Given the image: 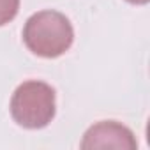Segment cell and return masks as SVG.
<instances>
[{
  "instance_id": "6da1fadb",
  "label": "cell",
  "mask_w": 150,
  "mask_h": 150,
  "mask_svg": "<svg viewBox=\"0 0 150 150\" xmlns=\"http://www.w3.org/2000/svg\"><path fill=\"white\" fill-rule=\"evenodd\" d=\"M23 42L30 53L41 58H58L67 53L74 42L71 20L55 9H44L32 14L21 32Z\"/></svg>"
},
{
  "instance_id": "7a4b0ae2",
  "label": "cell",
  "mask_w": 150,
  "mask_h": 150,
  "mask_svg": "<svg viewBox=\"0 0 150 150\" xmlns=\"http://www.w3.org/2000/svg\"><path fill=\"white\" fill-rule=\"evenodd\" d=\"M9 111L20 127L30 131L44 129L57 115L55 88L41 80L23 81L11 97Z\"/></svg>"
},
{
  "instance_id": "3957f363",
  "label": "cell",
  "mask_w": 150,
  "mask_h": 150,
  "mask_svg": "<svg viewBox=\"0 0 150 150\" xmlns=\"http://www.w3.org/2000/svg\"><path fill=\"white\" fill-rule=\"evenodd\" d=\"M80 146L83 150H96V148L136 150L138 139L127 125L117 120H101L85 131Z\"/></svg>"
},
{
  "instance_id": "277c9868",
  "label": "cell",
  "mask_w": 150,
  "mask_h": 150,
  "mask_svg": "<svg viewBox=\"0 0 150 150\" xmlns=\"http://www.w3.org/2000/svg\"><path fill=\"white\" fill-rule=\"evenodd\" d=\"M20 11V0H0V27L11 23Z\"/></svg>"
},
{
  "instance_id": "5b68a950",
  "label": "cell",
  "mask_w": 150,
  "mask_h": 150,
  "mask_svg": "<svg viewBox=\"0 0 150 150\" xmlns=\"http://www.w3.org/2000/svg\"><path fill=\"white\" fill-rule=\"evenodd\" d=\"M125 2H129V4H132V6H146L150 0H125Z\"/></svg>"
}]
</instances>
